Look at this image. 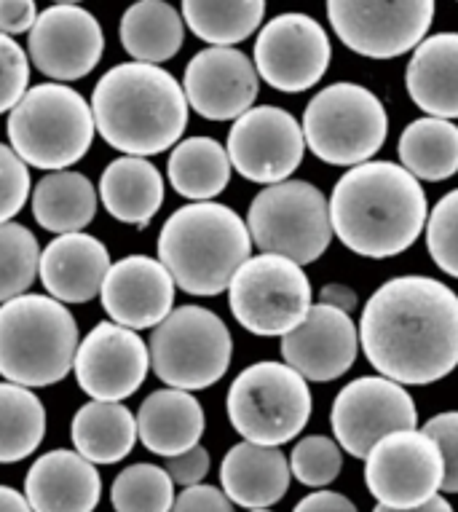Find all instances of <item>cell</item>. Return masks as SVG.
Returning <instances> with one entry per match:
<instances>
[{
    "label": "cell",
    "instance_id": "5bb4252c",
    "mask_svg": "<svg viewBox=\"0 0 458 512\" xmlns=\"http://www.w3.org/2000/svg\"><path fill=\"white\" fill-rule=\"evenodd\" d=\"M330 424L343 451L365 459L386 435L416 429L418 411L402 384L386 376H362L338 392Z\"/></svg>",
    "mask_w": 458,
    "mask_h": 512
},
{
    "label": "cell",
    "instance_id": "bcb514c9",
    "mask_svg": "<svg viewBox=\"0 0 458 512\" xmlns=\"http://www.w3.org/2000/svg\"><path fill=\"white\" fill-rule=\"evenodd\" d=\"M319 303L325 306H333V309H341L346 314L357 309V293L346 285H325L319 290Z\"/></svg>",
    "mask_w": 458,
    "mask_h": 512
},
{
    "label": "cell",
    "instance_id": "836d02e7",
    "mask_svg": "<svg viewBox=\"0 0 458 512\" xmlns=\"http://www.w3.org/2000/svg\"><path fill=\"white\" fill-rule=\"evenodd\" d=\"M46 437V408L33 389L0 384V464L22 462Z\"/></svg>",
    "mask_w": 458,
    "mask_h": 512
},
{
    "label": "cell",
    "instance_id": "44dd1931",
    "mask_svg": "<svg viewBox=\"0 0 458 512\" xmlns=\"http://www.w3.org/2000/svg\"><path fill=\"white\" fill-rule=\"evenodd\" d=\"M359 346V328L351 314L314 303L309 317L282 338V357L306 381L327 384L349 373Z\"/></svg>",
    "mask_w": 458,
    "mask_h": 512
},
{
    "label": "cell",
    "instance_id": "9a60e30c",
    "mask_svg": "<svg viewBox=\"0 0 458 512\" xmlns=\"http://www.w3.org/2000/svg\"><path fill=\"white\" fill-rule=\"evenodd\" d=\"M333 59L327 30L309 14H279L255 41V70L276 92L298 94L325 78Z\"/></svg>",
    "mask_w": 458,
    "mask_h": 512
},
{
    "label": "cell",
    "instance_id": "6da1fadb",
    "mask_svg": "<svg viewBox=\"0 0 458 512\" xmlns=\"http://www.w3.org/2000/svg\"><path fill=\"white\" fill-rule=\"evenodd\" d=\"M359 344L402 387L442 381L458 368V295L424 274L389 279L362 309Z\"/></svg>",
    "mask_w": 458,
    "mask_h": 512
},
{
    "label": "cell",
    "instance_id": "ffe728a7",
    "mask_svg": "<svg viewBox=\"0 0 458 512\" xmlns=\"http://www.w3.org/2000/svg\"><path fill=\"white\" fill-rule=\"evenodd\" d=\"M175 279L159 258L126 255L110 266L100 301L110 322L129 330L159 328L175 311Z\"/></svg>",
    "mask_w": 458,
    "mask_h": 512
},
{
    "label": "cell",
    "instance_id": "d6a6232c",
    "mask_svg": "<svg viewBox=\"0 0 458 512\" xmlns=\"http://www.w3.org/2000/svg\"><path fill=\"white\" fill-rule=\"evenodd\" d=\"M193 35L215 49H234L247 41L266 17L263 0H185L180 6Z\"/></svg>",
    "mask_w": 458,
    "mask_h": 512
},
{
    "label": "cell",
    "instance_id": "9c48e42d",
    "mask_svg": "<svg viewBox=\"0 0 458 512\" xmlns=\"http://www.w3.org/2000/svg\"><path fill=\"white\" fill-rule=\"evenodd\" d=\"M150 368L172 389H209L231 368V330L204 306H177L148 341Z\"/></svg>",
    "mask_w": 458,
    "mask_h": 512
},
{
    "label": "cell",
    "instance_id": "52a82bcc",
    "mask_svg": "<svg viewBox=\"0 0 458 512\" xmlns=\"http://www.w3.org/2000/svg\"><path fill=\"white\" fill-rule=\"evenodd\" d=\"M303 137L317 159L333 167H359L373 161L386 143L389 116L384 102L367 86L338 81L325 86L303 113Z\"/></svg>",
    "mask_w": 458,
    "mask_h": 512
},
{
    "label": "cell",
    "instance_id": "d590c367",
    "mask_svg": "<svg viewBox=\"0 0 458 512\" xmlns=\"http://www.w3.org/2000/svg\"><path fill=\"white\" fill-rule=\"evenodd\" d=\"M38 239L22 223H0V306L27 295L41 271Z\"/></svg>",
    "mask_w": 458,
    "mask_h": 512
},
{
    "label": "cell",
    "instance_id": "f546056e",
    "mask_svg": "<svg viewBox=\"0 0 458 512\" xmlns=\"http://www.w3.org/2000/svg\"><path fill=\"white\" fill-rule=\"evenodd\" d=\"M70 437L75 451L92 464H116L132 454L140 429L126 405L92 400L75 411Z\"/></svg>",
    "mask_w": 458,
    "mask_h": 512
},
{
    "label": "cell",
    "instance_id": "603a6c76",
    "mask_svg": "<svg viewBox=\"0 0 458 512\" xmlns=\"http://www.w3.org/2000/svg\"><path fill=\"white\" fill-rule=\"evenodd\" d=\"M108 247L92 234H62L41 252L43 287L59 303H89L97 298L110 271Z\"/></svg>",
    "mask_w": 458,
    "mask_h": 512
},
{
    "label": "cell",
    "instance_id": "c3c4849f",
    "mask_svg": "<svg viewBox=\"0 0 458 512\" xmlns=\"http://www.w3.org/2000/svg\"><path fill=\"white\" fill-rule=\"evenodd\" d=\"M373 512H453V507L448 504V499L434 496L432 502H426L424 507H413V510H392V507H386V504H378Z\"/></svg>",
    "mask_w": 458,
    "mask_h": 512
},
{
    "label": "cell",
    "instance_id": "7bdbcfd3",
    "mask_svg": "<svg viewBox=\"0 0 458 512\" xmlns=\"http://www.w3.org/2000/svg\"><path fill=\"white\" fill-rule=\"evenodd\" d=\"M164 470L169 472V478L175 480V486H183V488L199 486L209 472L207 448L196 445V448L185 451V454L172 456V459H167V464H164Z\"/></svg>",
    "mask_w": 458,
    "mask_h": 512
},
{
    "label": "cell",
    "instance_id": "2e32d148",
    "mask_svg": "<svg viewBox=\"0 0 458 512\" xmlns=\"http://www.w3.org/2000/svg\"><path fill=\"white\" fill-rule=\"evenodd\" d=\"M231 164L250 183L279 185L300 167L306 153L303 126L276 105H255L228 132Z\"/></svg>",
    "mask_w": 458,
    "mask_h": 512
},
{
    "label": "cell",
    "instance_id": "e0dca14e",
    "mask_svg": "<svg viewBox=\"0 0 458 512\" xmlns=\"http://www.w3.org/2000/svg\"><path fill=\"white\" fill-rule=\"evenodd\" d=\"M105 33L92 11L75 3H57L41 11L27 35V57L54 84L81 81L100 65Z\"/></svg>",
    "mask_w": 458,
    "mask_h": 512
},
{
    "label": "cell",
    "instance_id": "83f0119b",
    "mask_svg": "<svg viewBox=\"0 0 458 512\" xmlns=\"http://www.w3.org/2000/svg\"><path fill=\"white\" fill-rule=\"evenodd\" d=\"M100 191L81 172H49L30 196L35 223L51 234H81L97 215Z\"/></svg>",
    "mask_w": 458,
    "mask_h": 512
},
{
    "label": "cell",
    "instance_id": "74e56055",
    "mask_svg": "<svg viewBox=\"0 0 458 512\" xmlns=\"http://www.w3.org/2000/svg\"><path fill=\"white\" fill-rule=\"evenodd\" d=\"M424 234L434 266L458 279V188L434 204Z\"/></svg>",
    "mask_w": 458,
    "mask_h": 512
},
{
    "label": "cell",
    "instance_id": "8992f818",
    "mask_svg": "<svg viewBox=\"0 0 458 512\" xmlns=\"http://www.w3.org/2000/svg\"><path fill=\"white\" fill-rule=\"evenodd\" d=\"M11 148L27 167L65 172L84 159L97 135L92 102L67 84H38L9 113Z\"/></svg>",
    "mask_w": 458,
    "mask_h": 512
},
{
    "label": "cell",
    "instance_id": "ee69618b",
    "mask_svg": "<svg viewBox=\"0 0 458 512\" xmlns=\"http://www.w3.org/2000/svg\"><path fill=\"white\" fill-rule=\"evenodd\" d=\"M38 6L33 0H0V33L9 35H22L33 33L35 22H38Z\"/></svg>",
    "mask_w": 458,
    "mask_h": 512
},
{
    "label": "cell",
    "instance_id": "484cf974",
    "mask_svg": "<svg viewBox=\"0 0 458 512\" xmlns=\"http://www.w3.org/2000/svg\"><path fill=\"white\" fill-rule=\"evenodd\" d=\"M405 86L426 116L458 118V33L429 35L408 62Z\"/></svg>",
    "mask_w": 458,
    "mask_h": 512
},
{
    "label": "cell",
    "instance_id": "ab89813d",
    "mask_svg": "<svg viewBox=\"0 0 458 512\" xmlns=\"http://www.w3.org/2000/svg\"><path fill=\"white\" fill-rule=\"evenodd\" d=\"M30 57L14 38L0 33V113H11L30 92Z\"/></svg>",
    "mask_w": 458,
    "mask_h": 512
},
{
    "label": "cell",
    "instance_id": "7c38bea8",
    "mask_svg": "<svg viewBox=\"0 0 458 512\" xmlns=\"http://www.w3.org/2000/svg\"><path fill=\"white\" fill-rule=\"evenodd\" d=\"M432 0H330L327 17L346 49L367 59H394L418 49L434 19Z\"/></svg>",
    "mask_w": 458,
    "mask_h": 512
},
{
    "label": "cell",
    "instance_id": "b9f144b4",
    "mask_svg": "<svg viewBox=\"0 0 458 512\" xmlns=\"http://www.w3.org/2000/svg\"><path fill=\"white\" fill-rule=\"evenodd\" d=\"M172 512H234V502L215 486H191L180 491Z\"/></svg>",
    "mask_w": 458,
    "mask_h": 512
},
{
    "label": "cell",
    "instance_id": "681fc988",
    "mask_svg": "<svg viewBox=\"0 0 458 512\" xmlns=\"http://www.w3.org/2000/svg\"><path fill=\"white\" fill-rule=\"evenodd\" d=\"M250 512H271V510H250Z\"/></svg>",
    "mask_w": 458,
    "mask_h": 512
},
{
    "label": "cell",
    "instance_id": "e575fe53",
    "mask_svg": "<svg viewBox=\"0 0 458 512\" xmlns=\"http://www.w3.org/2000/svg\"><path fill=\"white\" fill-rule=\"evenodd\" d=\"M175 480L156 464H132L118 472L110 488V502L116 512H172Z\"/></svg>",
    "mask_w": 458,
    "mask_h": 512
},
{
    "label": "cell",
    "instance_id": "7dc6e473",
    "mask_svg": "<svg viewBox=\"0 0 458 512\" xmlns=\"http://www.w3.org/2000/svg\"><path fill=\"white\" fill-rule=\"evenodd\" d=\"M0 512H33L25 494H19L17 488L0 486Z\"/></svg>",
    "mask_w": 458,
    "mask_h": 512
},
{
    "label": "cell",
    "instance_id": "7a4b0ae2",
    "mask_svg": "<svg viewBox=\"0 0 458 512\" xmlns=\"http://www.w3.org/2000/svg\"><path fill=\"white\" fill-rule=\"evenodd\" d=\"M333 234L354 255L384 261L410 250L426 231L429 207L416 177L394 161H367L335 183Z\"/></svg>",
    "mask_w": 458,
    "mask_h": 512
},
{
    "label": "cell",
    "instance_id": "7402d4cb",
    "mask_svg": "<svg viewBox=\"0 0 458 512\" xmlns=\"http://www.w3.org/2000/svg\"><path fill=\"white\" fill-rule=\"evenodd\" d=\"M25 496L33 512H94L102 496L100 470L78 451L57 448L30 467Z\"/></svg>",
    "mask_w": 458,
    "mask_h": 512
},
{
    "label": "cell",
    "instance_id": "f1b7e54d",
    "mask_svg": "<svg viewBox=\"0 0 458 512\" xmlns=\"http://www.w3.org/2000/svg\"><path fill=\"white\" fill-rule=\"evenodd\" d=\"M118 38L134 62L161 68V62L177 57L183 49L185 19L164 0H140L124 11Z\"/></svg>",
    "mask_w": 458,
    "mask_h": 512
},
{
    "label": "cell",
    "instance_id": "f6af8a7d",
    "mask_svg": "<svg viewBox=\"0 0 458 512\" xmlns=\"http://www.w3.org/2000/svg\"><path fill=\"white\" fill-rule=\"evenodd\" d=\"M292 512H357V504L338 491H314L303 496Z\"/></svg>",
    "mask_w": 458,
    "mask_h": 512
},
{
    "label": "cell",
    "instance_id": "1f68e13d",
    "mask_svg": "<svg viewBox=\"0 0 458 512\" xmlns=\"http://www.w3.org/2000/svg\"><path fill=\"white\" fill-rule=\"evenodd\" d=\"M397 151L416 180H448L458 172V126L445 118H416L405 126Z\"/></svg>",
    "mask_w": 458,
    "mask_h": 512
},
{
    "label": "cell",
    "instance_id": "f35d334b",
    "mask_svg": "<svg viewBox=\"0 0 458 512\" xmlns=\"http://www.w3.org/2000/svg\"><path fill=\"white\" fill-rule=\"evenodd\" d=\"M30 196V169L11 145L0 143V223H11L17 218Z\"/></svg>",
    "mask_w": 458,
    "mask_h": 512
},
{
    "label": "cell",
    "instance_id": "4316f807",
    "mask_svg": "<svg viewBox=\"0 0 458 512\" xmlns=\"http://www.w3.org/2000/svg\"><path fill=\"white\" fill-rule=\"evenodd\" d=\"M102 207L121 223L148 226L164 204V177L148 159L121 156L100 177Z\"/></svg>",
    "mask_w": 458,
    "mask_h": 512
},
{
    "label": "cell",
    "instance_id": "d4e9b609",
    "mask_svg": "<svg viewBox=\"0 0 458 512\" xmlns=\"http://www.w3.org/2000/svg\"><path fill=\"white\" fill-rule=\"evenodd\" d=\"M204 408L191 392L183 389H156L145 397V403L137 411V429H140L142 445L150 454L180 456L196 448L204 435Z\"/></svg>",
    "mask_w": 458,
    "mask_h": 512
},
{
    "label": "cell",
    "instance_id": "60d3db41",
    "mask_svg": "<svg viewBox=\"0 0 458 512\" xmlns=\"http://www.w3.org/2000/svg\"><path fill=\"white\" fill-rule=\"evenodd\" d=\"M421 429L440 445L442 462H445L442 491L445 494H458V411L437 413Z\"/></svg>",
    "mask_w": 458,
    "mask_h": 512
},
{
    "label": "cell",
    "instance_id": "ba28073f",
    "mask_svg": "<svg viewBox=\"0 0 458 512\" xmlns=\"http://www.w3.org/2000/svg\"><path fill=\"white\" fill-rule=\"evenodd\" d=\"M225 405L228 419L247 443L279 448L309 424L311 389L287 362L263 360L234 378Z\"/></svg>",
    "mask_w": 458,
    "mask_h": 512
},
{
    "label": "cell",
    "instance_id": "4dcf8cb0",
    "mask_svg": "<svg viewBox=\"0 0 458 512\" xmlns=\"http://www.w3.org/2000/svg\"><path fill=\"white\" fill-rule=\"evenodd\" d=\"M231 156L228 148L212 137H188L169 153L167 175L177 194L191 202H212L231 183Z\"/></svg>",
    "mask_w": 458,
    "mask_h": 512
},
{
    "label": "cell",
    "instance_id": "30bf717a",
    "mask_svg": "<svg viewBox=\"0 0 458 512\" xmlns=\"http://www.w3.org/2000/svg\"><path fill=\"white\" fill-rule=\"evenodd\" d=\"M252 244L298 266L319 261L333 242V220L325 194L306 180H284L263 188L247 212Z\"/></svg>",
    "mask_w": 458,
    "mask_h": 512
},
{
    "label": "cell",
    "instance_id": "8fae6325",
    "mask_svg": "<svg viewBox=\"0 0 458 512\" xmlns=\"http://www.w3.org/2000/svg\"><path fill=\"white\" fill-rule=\"evenodd\" d=\"M228 303L244 330L263 338H284L309 317L314 293L303 266L260 252L236 271Z\"/></svg>",
    "mask_w": 458,
    "mask_h": 512
},
{
    "label": "cell",
    "instance_id": "ac0fdd59",
    "mask_svg": "<svg viewBox=\"0 0 458 512\" xmlns=\"http://www.w3.org/2000/svg\"><path fill=\"white\" fill-rule=\"evenodd\" d=\"M150 370V349L116 322H100L89 330L75 354V381L86 395L100 403H121L145 384Z\"/></svg>",
    "mask_w": 458,
    "mask_h": 512
},
{
    "label": "cell",
    "instance_id": "4fadbf2b",
    "mask_svg": "<svg viewBox=\"0 0 458 512\" xmlns=\"http://www.w3.org/2000/svg\"><path fill=\"white\" fill-rule=\"evenodd\" d=\"M445 462L440 445L424 429H400L386 435L365 456V486L392 510H413L440 496Z\"/></svg>",
    "mask_w": 458,
    "mask_h": 512
},
{
    "label": "cell",
    "instance_id": "3957f363",
    "mask_svg": "<svg viewBox=\"0 0 458 512\" xmlns=\"http://www.w3.org/2000/svg\"><path fill=\"white\" fill-rule=\"evenodd\" d=\"M183 84L159 65L124 62L110 68L92 92L102 140L124 156H156L175 148L188 126Z\"/></svg>",
    "mask_w": 458,
    "mask_h": 512
},
{
    "label": "cell",
    "instance_id": "5b68a950",
    "mask_svg": "<svg viewBox=\"0 0 458 512\" xmlns=\"http://www.w3.org/2000/svg\"><path fill=\"white\" fill-rule=\"evenodd\" d=\"M78 325L51 295H19L0 306V376L27 389L54 387L73 370Z\"/></svg>",
    "mask_w": 458,
    "mask_h": 512
},
{
    "label": "cell",
    "instance_id": "d6986e66",
    "mask_svg": "<svg viewBox=\"0 0 458 512\" xmlns=\"http://www.w3.org/2000/svg\"><path fill=\"white\" fill-rule=\"evenodd\" d=\"M185 97L207 121H236L255 108L260 92V76L255 62L236 49L199 51L188 62L183 78Z\"/></svg>",
    "mask_w": 458,
    "mask_h": 512
},
{
    "label": "cell",
    "instance_id": "cb8c5ba5",
    "mask_svg": "<svg viewBox=\"0 0 458 512\" xmlns=\"http://www.w3.org/2000/svg\"><path fill=\"white\" fill-rule=\"evenodd\" d=\"M290 459L279 448L239 443L220 464V486L225 496L244 510H268L290 491Z\"/></svg>",
    "mask_w": 458,
    "mask_h": 512
},
{
    "label": "cell",
    "instance_id": "8d00e7d4",
    "mask_svg": "<svg viewBox=\"0 0 458 512\" xmlns=\"http://www.w3.org/2000/svg\"><path fill=\"white\" fill-rule=\"evenodd\" d=\"M343 467V448L327 435H309L295 443L290 456V470L295 480L309 488L330 486Z\"/></svg>",
    "mask_w": 458,
    "mask_h": 512
},
{
    "label": "cell",
    "instance_id": "277c9868",
    "mask_svg": "<svg viewBox=\"0 0 458 512\" xmlns=\"http://www.w3.org/2000/svg\"><path fill=\"white\" fill-rule=\"evenodd\" d=\"M252 258L247 220L217 202H193L161 226L159 261L188 295H220Z\"/></svg>",
    "mask_w": 458,
    "mask_h": 512
}]
</instances>
